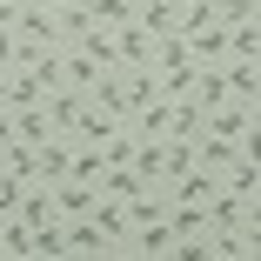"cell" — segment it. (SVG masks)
<instances>
[{
    "label": "cell",
    "mask_w": 261,
    "mask_h": 261,
    "mask_svg": "<svg viewBox=\"0 0 261 261\" xmlns=\"http://www.w3.org/2000/svg\"><path fill=\"white\" fill-rule=\"evenodd\" d=\"M201 207H207V228H261V201L241 194V188H221L215 181V194H207Z\"/></svg>",
    "instance_id": "cell-1"
},
{
    "label": "cell",
    "mask_w": 261,
    "mask_h": 261,
    "mask_svg": "<svg viewBox=\"0 0 261 261\" xmlns=\"http://www.w3.org/2000/svg\"><path fill=\"white\" fill-rule=\"evenodd\" d=\"M121 254H134V261H161V254H174L168 207H161V215H147V221H127V241H121Z\"/></svg>",
    "instance_id": "cell-2"
},
{
    "label": "cell",
    "mask_w": 261,
    "mask_h": 261,
    "mask_svg": "<svg viewBox=\"0 0 261 261\" xmlns=\"http://www.w3.org/2000/svg\"><path fill=\"white\" fill-rule=\"evenodd\" d=\"M181 47L194 67H221L228 61V27L221 20H201V27H181Z\"/></svg>",
    "instance_id": "cell-3"
},
{
    "label": "cell",
    "mask_w": 261,
    "mask_h": 261,
    "mask_svg": "<svg viewBox=\"0 0 261 261\" xmlns=\"http://www.w3.org/2000/svg\"><path fill=\"white\" fill-rule=\"evenodd\" d=\"M87 221L100 228V241H108V254H121V241H127V201H114V194H94Z\"/></svg>",
    "instance_id": "cell-4"
},
{
    "label": "cell",
    "mask_w": 261,
    "mask_h": 261,
    "mask_svg": "<svg viewBox=\"0 0 261 261\" xmlns=\"http://www.w3.org/2000/svg\"><path fill=\"white\" fill-rule=\"evenodd\" d=\"M221 81H228V100L261 108V61H221Z\"/></svg>",
    "instance_id": "cell-5"
},
{
    "label": "cell",
    "mask_w": 261,
    "mask_h": 261,
    "mask_svg": "<svg viewBox=\"0 0 261 261\" xmlns=\"http://www.w3.org/2000/svg\"><path fill=\"white\" fill-rule=\"evenodd\" d=\"M87 100H94L100 114H114V121H127V108H134V100H127V74H121V67H108V74H100V81L87 87Z\"/></svg>",
    "instance_id": "cell-6"
},
{
    "label": "cell",
    "mask_w": 261,
    "mask_h": 261,
    "mask_svg": "<svg viewBox=\"0 0 261 261\" xmlns=\"http://www.w3.org/2000/svg\"><path fill=\"white\" fill-rule=\"evenodd\" d=\"M40 108H47V121H54V134H74V121H81V108H87V94H81V87H47Z\"/></svg>",
    "instance_id": "cell-7"
},
{
    "label": "cell",
    "mask_w": 261,
    "mask_h": 261,
    "mask_svg": "<svg viewBox=\"0 0 261 261\" xmlns=\"http://www.w3.org/2000/svg\"><path fill=\"white\" fill-rule=\"evenodd\" d=\"M94 194H100L94 181H81V174H61V181H54V215H61V221L87 215V207H94Z\"/></svg>",
    "instance_id": "cell-8"
},
{
    "label": "cell",
    "mask_w": 261,
    "mask_h": 261,
    "mask_svg": "<svg viewBox=\"0 0 261 261\" xmlns=\"http://www.w3.org/2000/svg\"><path fill=\"white\" fill-rule=\"evenodd\" d=\"M87 34H94L87 0H61V7H54V40H61V47H81Z\"/></svg>",
    "instance_id": "cell-9"
},
{
    "label": "cell",
    "mask_w": 261,
    "mask_h": 261,
    "mask_svg": "<svg viewBox=\"0 0 261 261\" xmlns=\"http://www.w3.org/2000/svg\"><path fill=\"white\" fill-rule=\"evenodd\" d=\"M134 27H141L147 40H161V34L181 27V7H174V0H134Z\"/></svg>",
    "instance_id": "cell-10"
},
{
    "label": "cell",
    "mask_w": 261,
    "mask_h": 261,
    "mask_svg": "<svg viewBox=\"0 0 261 261\" xmlns=\"http://www.w3.org/2000/svg\"><path fill=\"white\" fill-rule=\"evenodd\" d=\"M188 100L207 114V108H221L228 100V81H221V67H194V87H188Z\"/></svg>",
    "instance_id": "cell-11"
},
{
    "label": "cell",
    "mask_w": 261,
    "mask_h": 261,
    "mask_svg": "<svg viewBox=\"0 0 261 261\" xmlns=\"http://www.w3.org/2000/svg\"><path fill=\"white\" fill-rule=\"evenodd\" d=\"M94 81H100V67L81 54V47H61V87H81V94H87Z\"/></svg>",
    "instance_id": "cell-12"
},
{
    "label": "cell",
    "mask_w": 261,
    "mask_h": 261,
    "mask_svg": "<svg viewBox=\"0 0 261 261\" xmlns=\"http://www.w3.org/2000/svg\"><path fill=\"white\" fill-rule=\"evenodd\" d=\"M7 121H14V141H47V134H54V121H47V108H7Z\"/></svg>",
    "instance_id": "cell-13"
},
{
    "label": "cell",
    "mask_w": 261,
    "mask_h": 261,
    "mask_svg": "<svg viewBox=\"0 0 261 261\" xmlns=\"http://www.w3.org/2000/svg\"><path fill=\"white\" fill-rule=\"evenodd\" d=\"M61 234H67V254H108V241H100V228H94L87 215L61 221Z\"/></svg>",
    "instance_id": "cell-14"
},
{
    "label": "cell",
    "mask_w": 261,
    "mask_h": 261,
    "mask_svg": "<svg viewBox=\"0 0 261 261\" xmlns=\"http://www.w3.org/2000/svg\"><path fill=\"white\" fill-rule=\"evenodd\" d=\"M0 254H20V261H34V228H27L20 215H0Z\"/></svg>",
    "instance_id": "cell-15"
},
{
    "label": "cell",
    "mask_w": 261,
    "mask_h": 261,
    "mask_svg": "<svg viewBox=\"0 0 261 261\" xmlns=\"http://www.w3.org/2000/svg\"><path fill=\"white\" fill-rule=\"evenodd\" d=\"M161 194H181V201H207V194H215V174H207V168H188V174L161 181Z\"/></svg>",
    "instance_id": "cell-16"
},
{
    "label": "cell",
    "mask_w": 261,
    "mask_h": 261,
    "mask_svg": "<svg viewBox=\"0 0 261 261\" xmlns=\"http://www.w3.org/2000/svg\"><path fill=\"white\" fill-rule=\"evenodd\" d=\"M228 61H261V20L228 27Z\"/></svg>",
    "instance_id": "cell-17"
},
{
    "label": "cell",
    "mask_w": 261,
    "mask_h": 261,
    "mask_svg": "<svg viewBox=\"0 0 261 261\" xmlns=\"http://www.w3.org/2000/svg\"><path fill=\"white\" fill-rule=\"evenodd\" d=\"M40 94H47V87H40L27 67H7V108H40Z\"/></svg>",
    "instance_id": "cell-18"
},
{
    "label": "cell",
    "mask_w": 261,
    "mask_h": 261,
    "mask_svg": "<svg viewBox=\"0 0 261 261\" xmlns=\"http://www.w3.org/2000/svg\"><path fill=\"white\" fill-rule=\"evenodd\" d=\"M87 14H94V27H100V34H114V27H127V20H134V0H87Z\"/></svg>",
    "instance_id": "cell-19"
},
{
    "label": "cell",
    "mask_w": 261,
    "mask_h": 261,
    "mask_svg": "<svg viewBox=\"0 0 261 261\" xmlns=\"http://www.w3.org/2000/svg\"><path fill=\"white\" fill-rule=\"evenodd\" d=\"M127 168L141 174V188H161V141H134V161Z\"/></svg>",
    "instance_id": "cell-20"
},
{
    "label": "cell",
    "mask_w": 261,
    "mask_h": 261,
    "mask_svg": "<svg viewBox=\"0 0 261 261\" xmlns=\"http://www.w3.org/2000/svg\"><path fill=\"white\" fill-rule=\"evenodd\" d=\"M114 127H121V121H114V114H100L94 100H87V108H81V121H74V141H108Z\"/></svg>",
    "instance_id": "cell-21"
},
{
    "label": "cell",
    "mask_w": 261,
    "mask_h": 261,
    "mask_svg": "<svg viewBox=\"0 0 261 261\" xmlns=\"http://www.w3.org/2000/svg\"><path fill=\"white\" fill-rule=\"evenodd\" d=\"M81 54H87V61H94L100 74H108V67H121V61H114V34H100V27H94V34L81 40Z\"/></svg>",
    "instance_id": "cell-22"
},
{
    "label": "cell",
    "mask_w": 261,
    "mask_h": 261,
    "mask_svg": "<svg viewBox=\"0 0 261 261\" xmlns=\"http://www.w3.org/2000/svg\"><path fill=\"white\" fill-rule=\"evenodd\" d=\"M0 168L20 174V181H34V147H27V141H7V147H0Z\"/></svg>",
    "instance_id": "cell-23"
},
{
    "label": "cell",
    "mask_w": 261,
    "mask_h": 261,
    "mask_svg": "<svg viewBox=\"0 0 261 261\" xmlns=\"http://www.w3.org/2000/svg\"><path fill=\"white\" fill-rule=\"evenodd\" d=\"M215 20H221V27H241V20H261V0H215Z\"/></svg>",
    "instance_id": "cell-24"
},
{
    "label": "cell",
    "mask_w": 261,
    "mask_h": 261,
    "mask_svg": "<svg viewBox=\"0 0 261 261\" xmlns=\"http://www.w3.org/2000/svg\"><path fill=\"white\" fill-rule=\"evenodd\" d=\"M20 194H27V181L0 168V215H20Z\"/></svg>",
    "instance_id": "cell-25"
},
{
    "label": "cell",
    "mask_w": 261,
    "mask_h": 261,
    "mask_svg": "<svg viewBox=\"0 0 261 261\" xmlns=\"http://www.w3.org/2000/svg\"><path fill=\"white\" fill-rule=\"evenodd\" d=\"M0 67H14V27H0Z\"/></svg>",
    "instance_id": "cell-26"
},
{
    "label": "cell",
    "mask_w": 261,
    "mask_h": 261,
    "mask_svg": "<svg viewBox=\"0 0 261 261\" xmlns=\"http://www.w3.org/2000/svg\"><path fill=\"white\" fill-rule=\"evenodd\" d=\"M14 14H20V0H0V27H14Z\"/></svg>",
    "instance_id": "cell-27"
},
{
    "label": "cell",
    "mask_w": 261,
    "mask_h": 261,
    "mask_svg": "<svg viewBox=\"0 0 261 261\" xmlns=\"http://www.w3.org/2000/svg\"><path fill=\"white\" fill-rule=\"evenodd\" d=\"M0 108H7V67H0Z\"/></svg>",
    "instance_id": "cell-28"
},
{
    "label": "cell",
    "mask_w": 261,
    "mask_h": 261,
    "mask_svg": "<svg viewBox=\"0 0 261 261\" xmlns=\"http://www.w3.org/2000/svg\"><path fill=\"white\" fill-rule=\"evenodd\" d=\"M20 7H61V0H20Z\"/></svg>",
    "instance_id": "cell-29"
}]
</instances>
